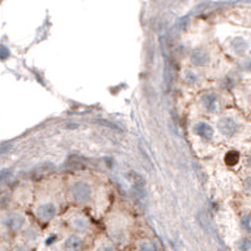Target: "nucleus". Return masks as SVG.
Wrapping results in <instances>:
<instances>
[{"label": "nucleus", "instance_id": "1a4fd4ad", "mask_svg": "<svg viewBox=\"0 0 251 251\" xmlns=\"http://www.w3.org/2000/svg\"><path fill=\"white\" fill-rule=\"evenodd\" d=\"M80 247H81V241L77 237H71V238L67 239L66 249H68V250H78Z\"/></svg>", "mask_w": 251, "mask_h": 251}, {"label": "nucleus", "instance_id": "412c9836", "mask_svg": "<svg viewBox=\"0 0 251 251\" xmlns=\"http://www.w3.org/2000/svg\"><path fill=\"white\" fill-rule=\"evenodd\" d=\"M250 164H251V158H250Z\"/></svg>", "mask_w": 251, "mask_h": 251}, {"label": "nucleus", "instance_id": "a211bd4d", "mask_svg": "<svg viewBox=\"0 0 251 251\" xmlns=\"http://www.w3.org/2000/svg\"><path fill=\"white\" fill-rule=\"evenodd\" d=\"M100 123H102L103 126H107V127H111L114 129H119L118 126H114V123H110V122H106V121H100Z\"/></svg>", "mask_w": 251, "mask_h": 251}, {"label": "nucleus", "instance_id": "2eb2a0df", "mask_svg": "<svg viewBox=\"0 0 251 251\" xmlns=\"http://www.w3.org/2000/svg\"><path fill=\"white\" fill-rule=\"evenodd\" d=\"M239 249H241V250H251L250 239H243L242 242L239 243Z\"/></svg>", "mask_w": 251, "mask_h": 251}, {"label": "nucleus", "instance_id": "f8f14e48", "mask_svg": "<svg viewBox=\"0 0 251 251\" xmlns=\"http://www.w3.org/2000/svg\"><path fill=\"white\" fill-rule=\"evenodd\" d=\"M72 225H74L76 229H78V230H84V229L86 227L85 220L81 219V217H76V219H74V221H72Z\"/></svg>", "mask_w": 251, "mask_h": 251}, {"label": "nucleus", "instance_id": "7ed1b4c3", "mask_svg": "<svg viewBox=\"0 0 251 251\" xmlns=\"http://www.w3.org/2000/svg\"><path fill=\"white\" fill-rule=\"evenodd\" d=\"M191 62L195 66H205L209 62V56L205 51L203 50H195L191 54Z\"/></svg>", "mask_w": 251, "mask_h": 251}, {"label": "nucleus", "instance_id": "ddd939ff", "mask_svg": "<svg viewBox=\"0 0 251 251\" xmlns=\"http://www.w3.org/2000/svg\"><path fill=\"white\" fill-rule=\"evenodd\" d=\"M242 226L246 229L247 231L251 233V215H246L242 217Z\"/></svg>", "mask_w": 251, "mask_h": 251}, {"label": "nucleus", "instance_id": "f03ea898", "mask_svg": "<svg viewBox=\"0 0 251 251\" xmlns=\"http://www.w3.org/2000/svg\"><path fill=\"white\" fill-rule=\"evenodd\" d=\"M219 128L224 135L230 136V135H234L235 131H237V123L231 118L225 117L219 122Z\"/></svg>", "mask_w": 251, "mask_h": 251}, {"label": "nucleus", "instance_id": "6e6552de", "mask_svg": "<svg viewBox=\"0 0 251 251\" xmlns=\"http://www.w3.org/2000/svg\"><path fill=\"white\" fill-rule=\"evenodd\" d=\"M133 195L139 198V199H144L145 198V188H144V182L141 178H137V180L133 183Z\"/></svg>", "mask_w": 251, "mask_h": 251}, {"label": "nucleus", "instance_id": "f257e3e1", "mask_svg": "<svg viewBox=\"0 0 251 251\" xmlns=\"http://www.w3.org/2000/svg\"><path fill=\"white\" fill-rule=\"evenodd\" d=\"M90 187L84 182H77L72 187V196L77 203H85L86 200L90 198Z\"/></svg>", "mask_w": 251, "mask_h": 251}, {"label": "nucleus", "instance_id": "9d476101", "mask_svg": "<svg viewBox=\"0 0 251 251\" xmlns=\"http://www.w3.org/2000/svg\"><path fill=\"white\" fill-rule=\"evenodd\" d=\"M239 161V153L235 152V151H231L225 156V162H226L229 166H234V165L238 164Z\"/></svg>", "mask_w": 251, "mask_h": 251}, {"label": "nucleus", "instance_id": "dca6fc26", "mask_svg": "<svg viewBox=\"0 0 251 251\" xmlns=\"http://www.w3.org/2000/svg\"><path fill=\"white\" fill-rule=\"evenodd\" d=\"M140 249L141 250H156V246H154V245H152V243L145 242V243H141Z\"/></svg>", "mask_w": 251, "mask_h": 251}, {"label": "nucleus", "instance_id": "aec40b11", "mask_svg": "<svg viewBox=\"0 0 251 251\" xmlns=\"http://www.w3.org/2000/svg\"><path fill=\"white\" fill-rule=\"evenodd\" d=\"M247 188H251V178L247 180Z\"/></svg>", "mask_w": 251, "mask_h": 251}, {"label": "nucleus", "instance_id": "0eeeda50", "mask_svg": "<svg viewBox=\"0 0 251 251\" xmlns=\"http://www.w3.org/2000/svg\"><path fill=\"white\" fill-rule=\"evenodd\" d=\"M203 103L207 107V110L213 111L216 109V103H217V97L213 93H207L203 96Z\"/></svg>", "mask_w": 251, "mask_h": 251}, {"label": "nucleus", "instance_id": "20e7f679", "mask_svg": "<svg viewBox=\"0 0 251 251\" xmlns=\"http://www.w3.org/2000/svg\"><path fill=\"white\" fill-rule=\"evenodd\" d=\"M55 212H56V209H55V207L52 205V204H45V205H41V207L38 208V217L39 219L42 220H50L51 217H54Z\"/></svg>", "mask_w": 251, "mask_h": 251}, {"label": "nucleus", "instance_id": "6ab92c4d", "mask_svg": "<svg viewBox=\"0 0 251 251\" xmlns=\"http://www.w3.org/2000/svg\"><path fill=\"white\" fill-rule=\"evenodd\" d=\"M55 239H56V237H55V235H54V237H50V238H49V241H47L46 243H47V245H51V243L54 242Z\"/></svg>", "mask_w": 251, "mask_h": 251}, {"label": "nucleus", "instance_id": "f3484780", "mask_svg": "<svg viewBox=\"0 0 251 251\" xmlns=\"http://www.w3.org/2000/svg\"><path fill=\"white\" fill-rule=\"evenodd\" d=\"M8 56H9V51H8V49L5 46H1V59L5 60Z\"/></svg>", "mask_w": 251, "mask_h": 251}, {"label": "nucleus", "instance_id": "9b49d317", "mask_svg": "<svg viewBox=\"0 0 251 251\" xmlns=\"http://www.w3.org/2000/svg\"><path fill=\"white\" fill-rule=\"evenodd\" d=\"M233 49H234L237 52H243V51L247 49V43L246 41H243L241 38H237L233 41Z\"/></svg>", "mask_w": 251, "mask_h": 251}, {"label": "nucleus", "instance_id": "4468645a", "mask_svg": "<svg viewBox=\"0 0 251 251\" xmlns=\"http://www.w3.org/2000/svg\"><path fill=\"white\" fill-rule=\"evenodd\" d=\"M184 78H186V81H187V82H196V81H198V76H196L194 72H191V71L186 72V76H184Z\"/></svg>", "mask_w": 251, "mask_h": 251}, {"label": "nucleus", "instance_id": "423d86ee", "mask_svg": "<svg viewBox=\"0 0 251 251\" xmlns=\"http://www.w3.org/2000/svg\"><path fill=\"white\" fill-rule=\"evenodd\" d=\"M24 223V219L21 216L19 215H13V216H9L5 221V225H7L9 229H13V230H17L20 229V226L23 225Z\"/></svg>", "mask_w": 251, "mask_h": 251}, {"label": "nucleus", "instance_id": "39448f33", "mask_svg": "<svg viewBox=\"0 0 251 251\" xmlns=\"http://www.w3.org/2000/svg\"><path fill=\"white\" fill-rule=\"evenodd\" d=\"M195 132L203 139H211L212 137V128L211 126L207 123H199L195 126Z\"/></svg>", "mask_w": 251, "mask_h": 251}]
</instances>
